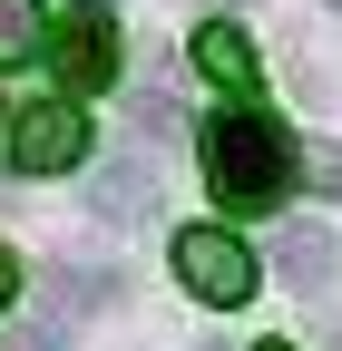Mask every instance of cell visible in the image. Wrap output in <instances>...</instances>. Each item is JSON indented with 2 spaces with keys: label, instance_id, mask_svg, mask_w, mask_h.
Instances as JSON below:
<instances>
[{
  "label": "cell",
  "instance_id": "obj_12",
  "mask_svg": "<svg viewBox=\"0 0 342 351\" xmlns=\"http://www.w3.org/2000/svg\"><path fill=\"white\" fill-rule=\"evenodd\" d=\"M332 10H342V0H332Z\"/></svg>",
  "mask_w": 342,
  "mask_h": 351
},
{
  "label": "cell",
  "instance_id": "obj_4",
  "mask_svg": "<svg viewBox=\"0 0 342 351\" xmlns=\"http://www.w3.org/2000/svg\"><path fill=\"white\" fill-rule=\"evenodd\" d=\"M78 156H89V117H78V98H30L10 117V166L20 176H69Z\"/></svg>",
  "mask_w": 342,
  "mask_h": 351
},
{
  "label": "cell",
  "instance_id": "obj_8",
  "mask_svg": "<svg viewBox=\"0 0 342 351\" xmlns=\"http://www.w3.org/2000/svg\"><path fill=\"white\" fill-rule=\"evenodd\" d=\"M39 29H49V10H39V0H0V69H30Z\"/></svg>",
  "mask_w": 342,
  "mask_h": 351
},
{
  "label": "cell",
  "instance_id": "obj_9",
  "mask_svg": "<svg viewBox=\"0 0 342 351\" xmlns=\"http://www.w3.org/2000/svg\"><path fill=\"white\" fill-rule=\"evenodd\" d=\"M10 351H59V322H30V332H20Z\"/></svg>",
  "mask_w": 342,
  "mask_h": 351
},
{
  "label": "cell",
  "instance_id": "obj_5",
  "mask_svg": "<svg viewBox=\"0 0 342 351\" xmlns=\"http://www.w3.org/2000/svg\"><path fill=\"white\" fill-rule=\"evenodd\" d=\"M196 69L225 88V98H254V39L235 29V20H205L196 29Z\"/></svg>",
  "mask_w": 342,
  "mask_h": 351
},
{
  "label": "cell",
  "instance_id": "obj_6",
  "mask_svg": "<svg viewBox=\"0 0 342 351\" xmlns=\"http://www.w3.org/2000/svg\"><path fill=\"white\" fill-rule=\"evenodd\" d=\"M332 263H342V254H332L323 225H284V234H274V274H284L293 293H332Z\"/></svg>",
  "mask_w": 342,
  "mask_h": 351
},
{
  "label": "cell",
  "instance_id": "obj_10",
  "mask_svg": "<svg viewBox=\"0 0 342 351\" xmlns=\"http://www.w3.org/2000/svg\"><path fill=\"white\" fill-rule=\"evenodd\" d=\"M10 293H20V263H10V244H0V313H10Z\"/></svg>",
  "mask_w": 342,
  "mask_h": 351
},
{
  "label": "cell",
  "instance_id": "obj_2",
  "mask_svg": "<svg viewBox=\"0 0 342 351\" xmlns=\"http://www.w3.org/2000/svg\"><path fill=\"white\" fill-rule=\"evenodd\" d=\"M39 49H49V69H59L69 98L108 88V78H117V20H108V0H78L59 29H39Z\"/></svg>",
  "mask_w": 342,
  "mask_h": 351
},
{
  "label": "cell",
  "instance_id": "obj_3",
  "mask_svg": "<svg viewBox=\"0 0 342 351\" xmlns=\"http://www.w3.org/2000/svg\"><path fill=\"white\" fill-rule=\"evenodd\" d=\"M254 274H264V263H254L225 225H186V234H176V283H186L196 302H216V313H235V302L254 293Z\"/></svg>",
  "mask_w": 342,
  "mask_h": 351
},
{
  "label": "cell",
  "instance_id": "obj_1",
  "mask_svg": "<svg viewBox=\"0 0 342 351\" xmlns=\"http://www.w3.org/2000/svg\"><path fill=\"white\" fill-rule=\"evenodd\" d=\"M304 176V147L284 137V117H264L254 98L205 117V186L225 195V215H274Z\"/></svg>",
  "mask_w": 342,
  "mask_h": 351
},
{
  "label": "cell",
  "instance_id": "obj_11",
  "mask_svg": "<svg viewBox=\"0 0 342 351\" xmlns=\"http://www.w3.org/2000/svg\"><path fill=\"white\" fill-rule=\"evenodd\" d=\"M254 351H293V341H254Z\"/></svg>",
  "mask_w": 342,
  "mask_h": 351
},
{
  "label": "cell",
  "instance_id": "obj_7",
  "mask_svg": "<svg viewBox=\"0 0 342 351\" xmlns=\"http://www.w3.org/2000/svg\"><path fill=\"white\" fill-rule=\"evenodd\" d=\"M98 215H108V225H137V215H157V176L137 166V156H117L108 176H98V195H89Z\"/></svg>",
  "mask_w": 342,
  "mask_h": 351
}]
</instances>
